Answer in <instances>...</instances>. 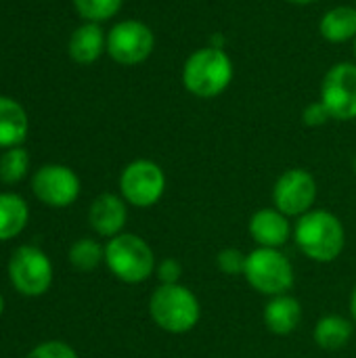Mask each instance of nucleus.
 Masks as SVG:
<instances>
[{
    "label": "nucleus",
    "mask_w": 356,
    "mask_h": 358,
    "mask_svg": "<svg viewBox=\"0 0 356 358\" xmlns=\"http://www.w3.org/2000/svg\"><path fill=\"white\" fill-rule=\"evenodd\" d=\"M8 275L17 292L23 296H40L52 281V266L44 252L31 245H23L10 258Z\"/></svg>",
    "instance_id": "9"
},
{
    "label": "nucleus",
    "mask_w": 356,
    "mask_h": 358,
    "mask_svg": "<svg viewBox=\"0 0 356 358\" xmlns=\"http://www.w3.org/2000/svg\"><path fill=\"white\" fill-rule=\"evenodd\" d=\"M287 2H292V4H313L317 0H287Z\"/></svg>",
    "instance_id": "28"
},
{
    "label": "nucleus",
    "mask_w": 356,
    "mask_h": 358,
    "mask_svg": "<svg viewBox=\"0 0 356 358\" xmlns=\"http://www.w3.org/2000/svg\"><path fill=\"white\" fill-rule=\"evenodd\" d=\"M355 2H356V0H355Z\"/></svg>",
    "instance_id": "32"
},
{
    "label": "nucleus",
    "mask_w": 356,
    "mask_h": 358,
    "mask_svg": "<svg viewBox=\"0 0 356 358\" xmlns=\"http://www.w3.org/2000/svg\"><path fill=\"white\" fill-rule=\"evenodd\" d=\"M233 80V61L222 48L206 46L195 50L183 67L185 88L199 99L222 94Z\"/></svg>",
    "instance_id": "2"
},
{
    "label": "nucleus",
    "mask_w": 356,
    "mask_h": 358,
    "mask_svg": "<svg viewBox=\"0 0 356 358\" xmlns=\"http://www.w3.org/2000/svg\"><path fill=\"white\" fill-rule=\"evenodd\" d=\"M245 260H248V254L235 250V248H227L222 250L218 256H216V266L229 275V277H235V275H243L245 273Z\"/></svg>",
    "instance_id": "23"
},
{
    "label": "nucleus",
    "mask_w": 356,
    "mask_h": 358,
    "mask_svg": "<svg viewBox=\"0 0 356 358\" xmlns=\"http://www.w3.org/2000/svg\"><path fill=\"white\" fill-rule=\"evenodd\" d=\"M36 197L52 208H65L76 201L80 193L78 176L65 166H44L31 180Z\"/></svg>",
    "instance_id": "11"
},
{
    "label": "nucleus",
    "mask_w": 356,
    "mask_h": 358,
    "mask_svg": "<svg viewBox=\"0 0 356 358\" xmlns=\"http://www.w3.org/2000/svg\"><path fill=\"white\" fill-rule=\"evenodd\" d=\"M25 136L27 115L23 107L8 96H0V147H17Z\"/></svg>",
    "instance_id": "16"
},
{
    "label": "nucleus",
    "mask_w": 356,
    "mask_h": 358,
    "mask_svg": "<svg viewBox=\"0 0 356 358\" xmlns=\"http://www.w3.org/2000/svg\"><path fill=\"white\" fill-rule=\"evenodd\" d=\"M321 101L329 109L334 120H356V65H334L321 84Z\"/></svg>",
    "instance_id": "10"
},
{
    "label": "nucleus",
    "mask_w": 356,
    "mask_h": 358,
    "mask_svg": "<svg viewBox=\"0 0 356 358\" xmlns=\"http://www.w3.org/2000/svg\"><path fill=\"white\" fill-rule=\"evenodd\" d=\"M25 222H27L25 201L17 195L2 193L0 195V241L19 235Z\"/></svg>",
    "instance_id": "19"
},
{
    "label": "nucleus",
    "mask_w": 356,
    "mask_h": 358,
    "mask_svg": "<svg viewBox=\"0 0 356 358\" xmlns=\"http://www.w3.org/2000/svg\"><path fill=\"white\" fill-rule=\"evenodd\" d=\"M319 31L327 42L355 40L356 6H334V8H329L319 23Z\"/></svg>",
    "instance_id": "17"
},
{
    "label": "nucleus",
    "mask_w": 356,
    "mask_h": 358,
    "mask_svg": "<svg viewBox=\"0 0 356 358\" xmlns=\"http://www.w3.org/2000/svg\"><path fill=\"white\" fill-rule=\"evenodd\" d=\"M149 313L159 329L180 336L191 331L199 323L201 306L197 296L189 287L174 283V285H159L153 292L149 300Z\"/></svg>",
    "instance_id": "3"
},
{
    "label": "nucleus",
    "mask_w": 356,
    "mask_h": 358,
    "mask_svg": "<svg viewBox=\"0 0 356 358\" xmlns=\"http://www.w3.org/2000/svg\"><path fill=\"white\" fill-rule=\"evenodd\" d=\"M103 50H107V38L103 36L99 23H84L69 38V57L80 65L94 63L103 55Z\"/></svg>",
    "instance_id": "15"
},
{
    "label": "nucleus",
    "mask_w": 356,
    "mask_h": 358,
    "mask_svg": "<svg viewBox=\"0 0 356 358\" xmlns=\"http://www.w3.org/2000/svg\"><path fill=\"white\" fill-rule=\"evenodd\" d=\"M294 237L306 258L323 264L334 262L346 243V233L340 218L327 210H311L300 216Z\"/></svg>",
    "instance_id": "1"
},
{
    "label": "nucleus",
    "mask_w": 356,
    "mask_h": 358,
    "mask_svg": "<svg viewBox=\"0 0 356 358\" xmlns=\"http://www.w3.org/2000/svg\"><path fill=\"white\" fill-rule=\"evenodd\" d=\"M329 120H334V117H332L329 109L323 105V101H315V103H311V105L302 111V122H304L306 126H311V128L323 126V124H327Z\"/></svg>",
    "instance_id": "26"
},
{
    "label": "nucleus",
    "mask_w": 356,
    "mask_h": 358,
    "mask_svg": "<svg viewBox=\"0 0 356 358\" xmlns=\"http://www.w3.org/2000/svg\"><path fill=\"white\" fill-rule=\"evenodd\" d=\"M302 321V306L290 294L275 296L264 306V325L275 336H290Z\"/></svg>",
    "instance_id": "14"
},
{
    "label": "nucleus",
    "mask_w": 356,
    "mask_h": 358,
    "mask_svg": "<svg viewBox=\"0 0 356 358\" xmlns=\"http://www.w3.org/2000/svg\"><path fill=\"white\" fill-rule=\"evenodd\" d=\"M355 172H356V157H355Z\"/></svg>",
    "instance_id": "31"
},
{
    "label": "nucleus",
    "mask_w": 356,
    "mask_h": 358,
    "mask_svg": "<svg viewBox=\"0 0 356 358\" xmlns=\"http://www.w3.org/2000/svg\"><path fill=\"white\" fill-rule=\"evenodd\" d=\"M0 313H2V298H0Z\"/></svg>",
    "instance_id": "29"
},
{
    "label": "nucleus",
    "mask_w": 356,
    "mask_h": 358,
    "mask_svg": "<svg viewBox=\"0 0 356 358\" xmlns=\"http://www.w3.org/2000/svg\"><path fill=\"white\" fill-rule=\"evenodd\" d=\"M126 216H128L126 214V203L113 193H103L92 201L88 220H90V227L99 235L115 237L124 229Z\"/></svg>",
    "instance_id": "13"
},
{
    "label": "nucleus",
    "mask_w": 356,
    "mask_h": 358,
    "mask_svg": "<svg viewBox=\"0 0 356 358\" xmlns=\"http://www.w3.org/2000/svg\"><path fill=\"white\" fill-rule=\"evenodd\" d=\"M29 166V155L21 147H10L2 157H0V180L10 185L17 182L25 176Z\"/></svg>",
    "instance_id": "21"
},
{
    "label": "nucleus",
    "mask_w": 356,
    "mask_h": 358,
    "mask_svg": "<svg viewBox=\"0 0 356 358\" xmlns=\"http://www.w3.org/2000/svg\"><path fill=\"white\" fill-rule=\"evenodd\" d=\"M355 59H356V38H355Z\"/></svg>",
    "instance_id": "30"
},
{
    "label": "nucleus",
    "mask_w": 356,
    "mask_h": 358,
    "mask_svg": "<svg viewBox=\"0 0 356 358\" xmlns=\"http://www.w3.org/2000/svg\"><path fill=\"white\" fill-rule=\"evenodd\" d=\"M105 262L109 271L124 283H143L155 271L153 250L138 235H115L105 248Z\"/></svg>",
    "instance_id": "4"
},
{
    "label": "nucleus",
    "mask_w": 356,
    "mask_h": 358,
    "mask_svg": "<svg viewBox=\"0 0 356 358\" xmlns=\"http://www.w3.org/2000/svg\"><path fill=\"white\" fill-rule=\"evenodd\" d=\"M124 0H73L76 10L92 23L111 19L120 8H122Z\"/></svg>",
    "instance_id": "22"
},
{
    "label": "nucleus",
    "mask_w": 356,
    "mask_h": 358,
    "mask_svg": "<svg viewBox=\"0 0 356 358\" xmlns=\"http://www.w3.org/2000/svg\"><path fill=\"white\" fill-rule=\"evenodd\" d=\"M245 281L264 296H283L294 287V266L292 262L273 248H258L248 254L245 260Z\"/></svg>",
    "instance_id": "5"
},
{
    "label": "nucleus",
    "mask_w": 356,
    "mask_h": 358,
    "mask_svg": "<svg viewBox=\"0 0 356 358\" xmlns=\"http://www.w3.org/2000/svg\"><path fill=\"white\" fill-rule=\"evenodd\" d=\"M317 199V180L308 170L292 168L283 172L273 189V201L275 208L290 216H304L311 212L313 203Z\"/></svg>",
    "instance_id": "8"
},
{
    "label": "nucleus",
    "mask_w": 356,
    "mask_h": 358,
    "mask_svg": "<svg viewBox=\"0 0 356 358\" xmlns=\"http://www.w3.org/2000/svg\"><path fill=\"white\" fill-rule=\"evenodd\" d=\"M27 358H78L76 352L63 342H46L29 352Z\"/></svg>",
    "instance_id": "25"
},
{
    "label": "nucleus",
    "mask_w": 356,
    "mask_h": 358,
    "mask_svg": "<svg viewBox=\"0 0 356 358\" xmlns=\"http://www.w3.org/2000/svg\"><path fill=\"white\" fill-rule=\"evenodd\" d=\"M353 331H355V327L348 319H344L340 315H327V317L317 321L313 338H315L319 348L340 350L350 342Z\"/></svg>",
    "instance_id": "18"
},
{
    "label": "nucleus",
    "mask_w": 356,
    "mask_h": 358,
    "mask_svg": "<svg viewBox=\"0 0 356 358\" xmlns=\"http://www.w3.org/2000/svg\"><path fill=\"white\" fill-rule=\"evenodd\" d=\"M155 36L143 21H120L107 34V52L120 65H138L153 52Z\"/></svg>",
    "instance_id": "7"
},
{
    "label": "nucleus",
    "mask_w": 356,
    "mask_h": 358,
    "mask_svg": "<svg viewBox=\"0 0 356 358\" xmlns=\"http://www.w3.org/2000/svg\"><path fill=\"white\" fill-rule=\"evenodd\" d=\"M105 260V250L92 239H80L69 250V262L78 271H92Z\"/></svg>",
    "instance_id": "20"
},
{
    "label": "nucleus",
    "mask_w": 356,
    "mask_h": 358,
    "mask_svg": "<svg viewBox=\"0 0 356 358\" xmlns=\"http://www.w3.org/2000/svg\"><path fill=\"white\" fill-rule=\"evenodd\" d=\"M155 273H157V279L162 285H174L183 277V264L176 258H164L155 266Z\"/></svg>",
    "instance_id": "24"
},
{
    "label": "nucleus",
    "mask_w": 356,
    "mask_h": 358,
    "mask_svg": "<svg viewBox=\"0 0 356 358\" xmlns=\"http://www.w3.org/2000/svg\"><path fill=\"white\" fill-rule=\"evenodd\" d=\"M290 222L287 216L281 214L277 208H264L258 210L250 218V235L260 248H273L279 250L287 243L290 239Z\"/></svg>",
    "instance_id": "12"
},
{
    "label": "nucleus",
    "mask_w": 356,
    "mask_h": 358,
    "mask_svg": "<svg viewBox=\"0 0 356 358\" xmlns=\"http://www.w3.org/2000/svg\"><path fill=\"white\" fill-rule=\"evenodd\" d=\"M350 313H353V319H355L356 323V287L355 292H353V298H350Z\"/></svg>",
    "instance_id": "27"
},
{
    "label": "nucleus",
    "mask_w": 356,
    "mask_h": 358,
    "mask_svg": "<svg viewBox=\"0 0 356 358\" xmlns=\"http://www.w3.org/2000/svg\"><path fill=\"white\" fill-rule=\"evenodd\" d=\"M120 191L128 203L136 208H151L166 191V174L155 162L136 159L124 168L120 176Z\"/></svg>",
    "instance_id": "6"
}]
</instances>
